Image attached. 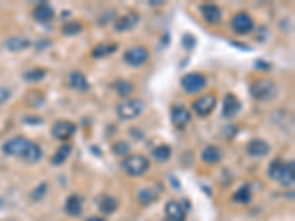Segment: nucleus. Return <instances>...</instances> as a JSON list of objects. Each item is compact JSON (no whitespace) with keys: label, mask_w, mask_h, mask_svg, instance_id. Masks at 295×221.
<instances>
[{"label":"nucleus","mask_w":295,"mask_h":221,"mask_svg":"<svg viewBox=\"0 0 295 221\" xmlns=\"http://www.w3.org/2000/svg\"><path fill=\"white\" fill-rule=\"evenodd\" d=\"M217 105V99L214 95L208 93V95H204L201 98H198L193 103H192V109L193 112L198 115V117H208L214 108Z\"/></svg>","instance_id":"nucleus-6"},{"label":"nucleus","mask_w":295,"mask_h":221,"mask_svg":"<svg viewBox=\"0 0 295 221\" xmlns=\"http://www.w3.org/2000/svg\"><path fill=\"white\" fill-rule=\"evenodd\" d=\"M30 46V40H27L25 37H11L6 40V47L11 52H20L24 50Z\"/></svg>","instance_id":"nucleus-23"},{"label":"nucleus","mask_w":295,"mask_h":221,"mask_svg":"<svg viewBox=\"0 0 295 221\" xmlns=\"http://www.w3.org/2000/svg\"><path fill=\"white\" fill-rule=\"evenodd\" d=\"M112 87L120 98H127L133 93V84L127 80H117Z\"/></svg>","instance_id":"nucleus-24"},{"label":"nucleus","mask_w":295,"mask_h":221,"mask_svg":"<svg viewBox=\"0 0 295 221\" xmlns=\"http://www.w3.org/2000/svg\"><path fill=\"white\" fill-rule=\"evenodd\" d=\"M86 221H105V220L101 218V217H90V218H87Z\"/></svg>","instance_id":"nucleus-36"},{"label":"nucleus","mask_w":295,"mask_h":221,"mask_svg":"<svg viewBox=\"0 0 295 221\" xmlns=\"http://www.w3.org/2000/svg\"><path fill=\"white\" fill-rule=\"evenodd\" d=\"M190 121V112L182 106V105H176L171 109V122L174 124V127L177 128H185Z\"/></svg>","instance_id":"nucleus-11"},{"label":"nucleus","mask_w":295,"mask_h":221,"mask_svg":"<svg viewBox=\"0 0 295 221\" xmlns=\"http://www.w3.org/2000/svg\"><path fill=\"white\" fill-rule=\"evenodd\" d=\"M46 76V71L44 69H31V71H27L24 72V80L25 81H30V83H34V81H40L43 80Z\"/></svg>","instance_id":"nucleus-27"},{"label":"nucleus","mask_w":295,"mask_h":221,"mask_svg":"<svg viewBox=\"0 0 295 221\" xmlns=\"http://www.w3.org/2000/svg\"><path fill=\"white\" fill-rule=\"evenodd\" d=\"M71 151H72V146L69 144V143H62L59 147H58V151L55 152V155L52 157V164L53 165H61V164H63L66 160H68V157L71 155Z\"/></svg>","instance_id":"nucleus-20"},{"label":"nucleus","mask_w":295,"mask_h":221,"mask_svg":"<svg viewBox=\"0 0 295 221\" xmlns=\"http://www.w3.org/2000/svg\"><path fill=\"white\" fill-rule=\"evenodd\" d=\"M180 84L188 93H199L207 86V79L199 72H189L180 80Z\"/></svg>","instance_id":"nucleus-5"},{"label":"nucleus","mask_w":295,"mask_h":221,"mask_svg":"<svg viewBox=\"0 0 295 221\" xmlns=\"http://www.w3.org/2000/svg\"><path fill=\"white\" fill-rule=\"evenodd\" d=\"M139 22V15L136 14H127L124 17H121L115 24H114V28L120 33L123 31H128L131 28H134Z\"/></svg>","instance_id":"nucleus-16"},{"label":"nucleus","mask_w":295,"mask_h":221,"mask_svg":"<svg viewBox=\"0 0 295 221\" xmlns=\"http://www.w3.org/2000/svg\"><path fill=\"white\" fill-rule=\"evenodd\" d=\"M31 143L33 141H30L25 137H14V139L8 140L3 144V152L6 155H11V157H22V158H25Z\"/></svg>","instance_id":"nucleus-3"},{"label":"nucleus","mask_w":295,"mask_h":221,"mask_svg":"<svg viewBox=\"0 0 295 221\" xmlns=\"http://www.w3.org/2000/svg\"><path fill=\"white\" fill-rule=\"evenodd\" d=\"M82 211H83V205H82L80 198L77 195L68 196V199L65 202V212L69 217H79V215H82Z\"/></svg>","instance_id":"nucleus-17"},{"label":"nucleus","mask_w":295,"mask_h":221,"mask_svg":"<svg viewBox=\"0 0 295 221\" xmlns=\"http://www.w3.org/2000/svg\"><path fill=\"white\" fill-rule=\"evenodd\" d=\"M166 217H167V221H185L186 214L179 202L170 201L166 205Z\"/></svg>","instance_id":"nucleus-14"},{"label":"nucleus","mask_w":295,"mask_h":221,"mask_svg":"<svg viewBox=\"0 0 295 221\" xmlns=\"http://www.w3.org/2000/svg\"><path fill=\"white\" fill-rule=\"evenodd\" d=\"M242 109L241 100L235 95H226L223 99V108H221V115L225 118H233Z\"/></svg>","instance_id":"nucleus-10"},{"label":"nucleus","mask_w":295,"mask_h":221,"mask_svg":"<svg viewBox=\"0 0 295 221\" xmlns=\"http://www.w3.org/2000/svg\"><path fill=\"white\" fill-rule=\"evenodd\" d=\"M201 14H202V17H204V20H205L208 24H211V25L218 24V22L221 21V11H220V8L215 6V5H212V3H205V5H202V6H201Z\"/></svg>","instance_id":"nucleus-13"},{"label":"nucleus","mask_w":295,"mask_h":221,"mask_svg":"<svg viewBox=\"0 0 295 221\" xmlns=\"http://www.w3.org/2000/svg\"><path fill=\"white\" fill-rule=\"evenodd\" d=\"M247 152L251 155V157H257V158H261V157H266L269 152H270V146L266 140H261V139H254L248 143L247 146Z\"/></svg>","instance_id":"nucleus-12"},{"label":"nucleus","mask_w":295,"mask_h":221,"mask_svg":"<svg viewBox=\"0 0 295 221\" xmlns=\"http://www.w3.org/2000/svg\"><path fill=\"white\" fill-rule=\"evenodd\" d=\"M152 157L158 162H166L171 157V149H170L169 146H166V144H161V146L155 147V149L152 151Z\"/></svg>","instance_id":"nucleus-25"},{"label":"nucleus","mask_w":295,"mask_h":221,"mask_svg":"<svg viewBox=\"0 0 295 221\" xmlns=\"http://www.w3.org/2000/svg\"><path fill=\"white\" fill-rule=\"evenodd\" d=\"M282 167H283V162H282L280 160H274V161H272L270 165H269V171H267L269 177H270L272 180H279V177H280V171H282Z\"/></svg>","instance_id":"nucleus-29"},{"label":"nucleus","mask_w":295,"mask_h":221,"mask_svg":"<svg viewBox=\"0 0 295 221\" xmlns=\"http://www.w3.org/2000/svg\"><path fill=\"white\" fill-rule=\"evenodd\" d=\"M68 81H69V86L72 89L80 90V92H87L90 89L89 81L86 80V77L83 76V72H80V71H72L69 74V77H68Z\"/></svg>","instance_id":"nucleus-15"},{"label":"nucleus","mask_w":295,"mask_h":221,"mask_svg":"<svg viewBox=\"0 0 295 221\" xmlns=\"http://www.w3.org/2000/svg\"><path fill=\"white\" fill-rule=\"evenodd\" d=\"M40 158H42V149H40V147H39L36 143H31L30 149H28V154L25 155L24 160L28 161V162H37Z\"/></svg>","instance_id":"nucleus-30"},{"label":"nucleus","mask_w":295,"mask_h":221,"mask_svg":"<svg viewBox=\"0 0 295 221\" xmlns=\"http://www.w3.org/2000/svg\"><path fill=\"white\" fill-rule=\"evenodd\" d=\"M112 151L118 157H124L130 152V144L127 141H117L112 147Z\"/></svg>","instance_id":"nucleus-33"},{"label":"nucleus","mask_w":295,"mask_h":221,"mask_svg":"<svg viewBox=\"0 0 295 221\" xmlns=\"http://www.w3.org/2000/svg\"><path fill=\"white\" fill-rule=\"evenodd\" d=\"M145 109V102L142 99H130L118 105L117 114L121 120H134L137 118Z\"/></svg>","instance_id":"nucleus-2"},{"label":"nucleus","mask_w":295,"mask_h":221,"mask_svg":"<svg viewBox=\"0 0 295 221\" xmlns=\"http://www.w3.org/2000/svg\"><path fill=\"white\" fill-rule=\"evenodd\" d=\"M117 50V46L115 44H101V46H96L92 52V56L93 58H102V56H106L112 52Z\"/></svg>","instance_id":"nucleus-28"},{"label":"nucleus","mask_w":295,"mask_h":221,"mask_svg":"<svg viewBox=\"0 0 295 221\" xmlns=\"http://www.w3.org/2000/svg\"><path fill=\"white\" fill-rule=\"evenodd\" d=\"M98 206H99V211H101L102 214L109 215V214H112V212L117 211V208H118V202H117V199L112 198V196H102L101 201H99V205H98Z\"/></svg>","instance_id":"nucleus-22"},{"label":"nucleus","mask_w":295,"mask_h":221,"mask_svg":"<svg viewBox=\"0 0 295 221\" xmlns=\"http://www.w3.org/2000/svg\"><path fill=\"white\" fill-rule=\"evenodd\" d=\"M77 131V125L71 122V121H56L53 125H52V136L58 140H68L71 139L74 134Z\"/></svg>","instance_id":"nucleus-9"},{"label":"nucleus","mask_w":295,"mask_h":221,"mask_svg":"<svg viewBox=\"0 0 295 221\" xmlns=\"http://www.w3.org/2000/svg\"><path fill=\"white\" fill-rule=\"evenodd\" d=\"M46 190H47V186H46V183H43V184H40L33 193H31V196H33V199H36V201H40L43 196H44V193H46Z\"/></svg>","instance_id":"nucleus-34"},{"label":"nucleus","mask_w":295,"mask_h":221,"mask_svg":"<svg viewBox=\"0 0 295 221\" xmlns=\"http://www.w3.org/2000/svg\"><path fill=\"white\" fill-rule=\"evenodd\" d=\"M124 62L130 66H140L143 65L148 59H149V52H148L146 47L143 46H136L128 49L124 56H123Z\"/></svg>","instance_id":"nucleus-7"},{"label":"nucleus","mask_w":295,"mask_h":221,"mask_svg":"<svg viewBox=\"0 0 295 221\" xmlns=\"http://www.w3.org/2000/svg\"><path fill=\"white\" fill-rule=\"evenodd\" d=\"M251 190L250 186H242L241 189H238L233 195V201L238 203H250L251 202Z\"/></svg>","instance_id":"nucleus-26"},{"label":"nucleus","mask_w":295,"mask_h":221,"mask_svg":"<svg viewBox=\"0 0 295 221\" xmlns=\"http://www.w3.org/2000/svg\"><path fill=\"white\" fill-rule=\"evenodd\" d=\"M282 186H292L294 181H295V167H294V161L288 162V164H283L282 167V171H280V177L277 180Z\"/></svg>","instance_id":"nucleus-18"},{"label":"nucleus","mask_w":295,"mask_h":221,"mask_svg":"<svg viewBox=\"0 0 295 221\" xmlns=\"http://www.w3.org/2000/svg\"><path fill=\"white\" fill-rule=\"evenodd\" d=\"M274 92H276V86L269 79H260L251 84V95L257 100H267L274 95Z\"/></svg>","instance_id":"nucleus-4"},{"label":"nucleus","mask_w":295,"mask_h":221,"mask_svg":"<svg viewBox=\"0 0 295 221\" xmlns=\"http://www.w3.org/2000/svg\"><path fill=\"white\" fill-rule=\"evenodd\" d=\"M53 17H55V11L47 3H42L33 11V18L39 22H49Z\"/></svg>","instance_id":"nucleus-19"},{"label":"nucleus","mask_w":295,"mask_h":221,"mask_svg":"<svg viewBox=\"0 0 295 221\" xmlns=\"http://www.w3.org/2000/svg\"><path fill=\"white\" fill-rule=\"evenodd\" d=\"M158 196V193H154L151 189H143L140 193H139V201L142 203H151L152 201H155Z\"/></svg>","instance_id":"nucleus-32"},{"label":"nucleus","mask_w":295,"mask_h":221,"mask_svg":"<svg viewBox=\"0 0 295 221\" xmlns=\"http://www.w3.org/2000/svg\"><path fill=\"white\" fill-rule=\"evenodd\" d=\"M231 28L236 33V34H248L253 31L254 28V21L253 18L247 14V12H239L236 14L232 21H231Z\"/></svg>","instance_id":"nucleus-8"},{"label":"nucleus","mask_w":295,"mask_h":221,"mask_svg":"<svg viewBox=\"0 0 295 221\" xmlns=\"http://www.w3.org/2000/svg\"><path fill=\"white\" fill-rule=\"evenodd\" d=\"M82 30H83V25H82L80 22H68V24L63 25L62 33H63L65 36H76V34H79Z\"/></svg>","instance_id":"nucleus-31"},{"label":"nucleus","mask_w":295,"mask_h":221,"mask_svg":"<svg viewBox=\"0 0 295 221\" xmlns=\"http://www.w3.org/2000/svg\"><path fill=\"white\" fill-rule=\"evenodd\" d=\"M123 170L131 176V177H139V176H143L148 170H149V161H148L146 157L143 155H127L121 164Z\"/></svg>","instance_id":"nucleus-1"},{"label":"nucleus","mask_w":295,"mask_h":221,"mask_svg":"<svg viewBox=\"0 0 295 221\" xmlns=\"http://www.w3.org/2000/svg\"><path fill=\"white\" fill-rule=\"evenodd\" d=\"M201 158L207 164H217L221 160V151L215 146H207L201 154Z\"/></svg>","instance_id":"nucleus-21"},{"label":"nucleus","mask_w":295,"mask_h":221,"mask_svg":"<svg viewBox=\"0 0 295 221\" xmlns=\"http://www.w3.org/2000/svg\"><path fill=\"white\" fill-rule=\"evenodd\" d=\"M182 43H183V46H185L188 50H190V49H193V46H195V43H196V41H195V39H193L192 36H189V34H188V36H185V37H183Z\"/></svg>","instance_id":"nucleus-35"}]
</instances>
